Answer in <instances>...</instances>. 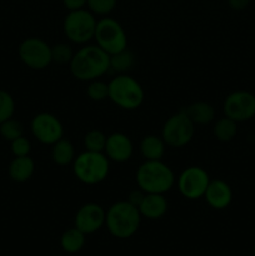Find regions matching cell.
Here are the masks:
<instances>
[{
  "label": "cell",
  "mask_w": 255,
  "mask_h": 256,
  "mask_svg": "<svg viewBox=\"0 0 255 256\" xmlns=\"http://www.w3.org/2000/svg\"><path fill=\"white\" fill-rule=\"evenodd\" d=\"M70 72L80 82L99 79L110 70V55L98 45H85L74 52Z\"/></svg>",
  "instance_id": "obj_1"
},
{
  "label": "cell",
  "mask_w": 255,
  "mask_h": 256,
  "mask_svg": "<svg viewBox=\"0 0 255 256\" xmlns=\"http://www.w3.org/2000/svg\"><path fill=\"white\" fill-rule=\"evenodd\" d=\"M136 184L146 194H165L175 184V174L162 160H145L136 170Z\"/></svg>",
  "instance_id": "obj_2"
},
{
  "label": "cell",
  "mask_w": 255,
  "mask_h": 256,
  "mask_svg": "<svg viewBox=\"0 0 255 256\" xmlns=\"http://www.w3.org/2000/svg\"><path fill=\"white\" fill-rule=\"evenodd\" d=\"M142 214L128 200L116 202L106 210L105 226L118 239H129L139 230Z\"/></svg>",
  "instance_id": "obj_3"
},
{
  "label": "cell",
  "mask_w": 255,
  "mask_h": 256,
  "mask_svg": "<svg viewBox=\"0 0 255 256\" xmlns=\"http://www.w3.org/2000/svg\"><path fill=\"white\" fill-rule=\"evenodd\" d=\"M109 170L110 160L104 152L85 150L75 156L72 162L75 178L86 185H96L104 182L109 175Z\"/></svg>",
  "instance_id": "obj_4"
},
{
  "label": "cell",
  "mask_w": 255,
  "mask_h": 256,
  "mask_svg": "<svg viewBox=\"0 0 255 256\" xmlns=\"http://www.w3.org/2000/svg\"><path fill=\"white\" fill-rule=\"evenodd\" d=\"M109 99L118 108L124 110H135L142 106L145 92L142 84L128 74H118L110 80Z\"/></svg>",
  "instance_id": "obj_5"
},
{
  "label": "cell",
  "mask_w": 255,
  "mask_h": 256,
  "mask_svg": "<svg viewBox=\"0 0 255 256\" xmlns=\"http://www.w3.org/2000/svg\"><path fill=\"white\" fill-rule=\"evenodd\" d=\"M98 20L90 10L79 9L69 12L62 22L64 34L75 44H86L94 38Z\"/></svg>",
  "instance_id": "obj_6"
},
{
  "label": "cell",
  "mask_w": 255,
  "mask_h": 256,
  "mask_svg": "<svg viewBox=\"0 0 255 256\" xmlns=\"http://www.w3.org/2000/svg\"><path fill=\"white\" fill-rule=\"evenodd\" d=\"M94 39L98 46L109 55L119 52L128 48V36L124 28L112 18H102L98 20Z\"/></svg>",
  "instance_id": "obj_7"
},
{
  "label": "cell",
  "mask_w": 255,
  "mask_h": 256,
  "mask_svg": "<svg viewBox=\"0 0 255 256\" xmlns=\"http://www.w3.org/2000/svg\"><path fill=\"white\" fill-rule=\"evenodd\" d=\"M195 134V124L188 116L185 110H180L172 115L164 122L162 129V138L168 146L184 148L192 140Z\"/></svg>",
  "instance_id": "obj_8"
},
{
  "label": "cell",
  "mask_w": 255,
  "mask_h": 256,
  "mask_svg": "<svg viewBox=\"0 0 255 256\" xmlns=\"http://www.w3.org/2000/svg\"><path fill=\"white\" fill-rule=\"evenodd\" d=\"M18 54L20 60L32 70H42L52 62V46L45 40L36 36L22 40Z\"/></svg>",
  "instance_id": "obj_9"
},
{
  "label": "cell",
  "mask_w": 255,
  "mask_h": 256,
  "mask_svg": "<svg viewBox=\"0 0 255 256\" xmlns=\"http://www.w3.org/2000/svg\"><path fill=\"white\" fill-rule=\"evenodd\" d=\"M210 176L202 166H189L180 172L178 178V189L188 200H196L204 196L210 182Z\"/></svg>",
  "instance_id": "obj_10"
},
{
  "label": "cell",
  "mask_w": 255,
  "mask_h": 256,
  "mask_svg": "<svg viewBox=\"0 0 255 256\" xmlns=\"http://www.w3.org/2000/svg\"><path fill=\"white\" fill-rule=\"evenodd\" d=\"M222 112L234 122H248L255 116V95L246 90H235L224 100Z\"/></svg>",
  "instance_id": "obj_11"
},
{
  "label": "cell",
  "mask_w": 255,
  "mask_h": 256,
  "mask_svg": "<svg viewBox=\"0 0 255 256\" xmlns=\"http://www.w3.org/2000/svg\"><path fill=\"white\" fill-rule=\"evenodd\" d=\"M32 134L44 145H52L64 138V126L59 118L50 112H39L30 122Z\"/></svg>",
  "instance_id": "obj_12"
},
{
  "label": "cell",
  "mask_w": 255,
  "mask_h": 256,
  "mask_svg": "<svg viewBox=\"0 0 255 256\" xmlns=\"http://www.w3.org/2000/svg\"><path fill=\"white\" fill-rule=\"evenodd\" d=\"M106 212L96 202H86L78 209L74 218V226L85 235L94 234L105 225Z\"/></svg>",
  "instance_id": "obj_13"
},
{
  "label": "cell",
  "mask_w": 255,
  "mask_h": 256,
  "mask_svg": "<svg viewBox=\"0 0 255 256\" xmlns=\"http://www.w3.org/2000/svg\"><path fill=\"white\" fill-rule=\"evenodd\" d=\"M134 145L132 139L124 132H112L106 138L104 154L115 162H125L132 156Z\"/></svg>",
  "instance_id": "obj_14"
},
{
  "label": "cell",
  "mask_w": 255,
  "mask_h": 256,
  "mask_svg": "<svg viewBox=\"0 0 255 256\" xmlns=\"http://www.w3.org/2000/svg\"><path fill=\"white\" fill-rule=\"evenodd\" d=\"M209 206L215 210L226 209L232 202V190L225 180H210L204 196Z\"/></svg>",
  "instance_id": "obj_15"
},
{
  "label": "cell",
  "mask_w": 255,
  "mask_h": 256,
  "mask_svg": "<svg viewBox=\"0 0 255 256\" xmlns=\"http://www.w3.org/2000/svg\"><path fill=\"white\" fill-rule=\"evenodd\" d=\"M169 208L166 198L164 194H146L139 205V212L142 218H146L150 220H158L164 216Z\"/></svg>",
  "instance_id": "obj_16"
},
{
  "label": "cell",
  "mask_w": 255,
  "mask_h": 256,
  "mask_svg": "<svg viewBox=\"0 0 255 256\" xmlns=\"http://www.w3.org/2000/svg\"><path fill=\"white\" fill-rule=\"evenodd\" d=\"M35 172V162L29 155L15 156L8 168V172L12 182H25L32 176Z\"/></svg>",
  "instance_id": "obj_17"
},
{
  "label": "cell",
  "mask_w": 255,
  "mask_h": 256,
  "mask_svg": "<svg viewBox=\"0 0 255 256\" xmlns=\"http://www.w3.org/2000/svg\"><path fill=\"white\" fill-rule=\"evenodd\" d=\"M165 142L158 135H146L140 142V154L145 160H162L165 154Z\"/></svg>",
  "instance_id": "obj_18"
},
{
  "label": "cell",
  "mask_w": 255,
  "mask_h": 256,
  "mask_svg": "<svg viewBox=\"0 0 255 256\" xmlns=\"http://www.w3.org/2000/svg\"><path fill=\"white\" fill-rule=\"evenodd\" d=\"M184 110L195 125H206L215 119L214 106L206 102H195Z\"/></svg>",
  "instance_id": "obj_19"
},
{
  "label": "cell",
  "mask_w": 255,
  "mask_h": 256,
  "mask_svg": "<svg viewBox=\"0 0 255 256\" xmlns=\"http://www.w3.org/2000/svg\"><path fill=\"white\" fill-rule=\"evenodd\" d=\"M52 162L60 166H66L72 164L75 159V148L72 142L68 139H60L52 145Z\"/></svg>",
  "instance_id": "obj_20"
},
{
  "label": "cell",
  "mask_w": 255,
  "mask_h": 256,
  "mask_svg": "<svg viewBox=\"0 0 255 256\" xmlns=\"http://www.w3.org/2000/svg\"><path fill=\"white\" fill-rule=\"evenodd\" d=\"M86 235L79 230L78 228H70L62 232L60 238V245L62 249L68 254H75L79 252L84 248L85 242H86Z\"/></svg>",
  "instance_id": "obj_21"
},
{
  "label": "cell",
  "mask_w": 255,
  "mask_h": 256,
  "mask_svg": "<svg viewBox=\"0 0 255 256\" xmlns=\"http://www.w3.org/2000/svg\"><path fill=\"white\" fill-rule=\"evenodd\" d=\"M212 134L219 142H232L238 134V122L224 115V118H220L215 122Z\"/></svg>",
  "instance_id": "obj_22"
},
{
  "label": "cell",
  "mask_w": 255,
  "mask_h": 256,
  "mask_svg": "<svg viewBox=\"0 0 255 256\" xmlns=\"http://www.w3.org/2000/svg\"><path fill=\"white\" fill-rule=\"evenodd\" d=\"M135 64V55L129 49L110 55V70L118 74H126Z\"/></svg>",
  "instance_id": "obj_23"
},
{
  "label": "cell",
  "mask_w": 255,
  "mask_h": 256,
  "mask_svg": "<svg viewBox=\"0 0 255 256\" xmlns=\"http://www.w3.org/2000/svg\"><path fill=\"white\" fill-rule=\"evenodd\" d=\"M106 135L102 130H90L84 136V148L89 152H104L105 144H106Z\"/></svg>",
  "instance_id": "obj_24"
},
{
  "label": "cell",
  "mask_w": 255,
  "mask_h": 256,
  "mask_svg": "<svg viewBox=\"0 0 255 256\" xmlns=\"http://www.w3.org/2000/svg\"><path fill=\"white\" fill-rule=\"evenodd\" d=\"M0 135L5 140L12 142V140L24 135V126L22 122L16 119H8L0 124Z\"/></svg>",
  "instance_id": "obj_25"
},
{
  "label": "cell",
  "mask_w": 255,
  "mask_h": 256,
  "mask_svg": "<svg viewBox=\"0 0 255 256\" xmlns=\"http://www.w3.org/2000/svg\"><path fill=\"white\" fill-rule=\"evenodd\" d=\"M86 95L92 102H102L109 99V84L99 79L92 80L86 88Z\"/></svg>",
  "instance_id": "obj_26"
},
{
  "label": "cell",
  "mask_w": 255,
  "mask_h": 256,
  "mask_svg": "<svg viewBox=\"0 0 255 256\" xmlns=\"http://www.w3.org/2000/svg\"><path fill=\"white\" fill-rule=\"evenodd\" d=\"M15 112V100L10 92L0 89V124L12 119Z\"/></svg>",
  "instance_id": "obj_27"
},
{
  "label": "cell",
  "mask_w": 255,
  "mask_h": 256,
  "mask_svg": "<svg viewBox=\"0 0 255 256\" xmlns=\"http://www.w3.org/2000/svg\"><path fill=\"white\" fill-rule=\"evenodd\" d=\"M52 62L58 64H68L72 62L74 52H72V46L65 42H59V44L52 46Z\"/></svg>",
  "instance_id": "obj_28"
},
{
  "label": "cell",
  "mask_w": 255,
  "mask_h": 256,
  "mask_svg": "<svg viewBox=\"0 0 255 256\" xmlns=\"http://www.w3.org/2000/svg\"><path fill=\"white\" fill-rule=\"evenodd\" d=\"M118 0H88L86 5L94 15H109L115 9Z\"/></svg>",
  "instance_id": "obj_29"
},
{
  "label": "cell",
  "mask_w": 255,
  "mask_h": 256,
  "mask_svg": "<svg viewBox=\"0 0 255 256\" xmlns=\"http://www.w3.org/2000/svg\"><path fill=\"white\" fill-rule=\"evenodd\" d=\"M10 144H12L10 145V149H12L14 156H26L32 152V144H30V142L24 135L12 140Z\"/></svg>",
  "instance_id": "obj_30"
},
{
  "label": "cell",
  "mask_w": 255,
  "mask_h": 256,
  "mask_svg": "<svg viewBox=\"0 0 255 256\" xmlns=\"http://www.w3.org/2000/svg\"><path fill=\"white\" fill-rule=\"evenodd\" d=\"M86 2L88 0H62V5H64L69 12L84 9V8L86 6Z\"/></svg>",
  "instance_id": "obj_31"
},
{
  "label": "cell",
  "mask_w": 255,
  "mask_h": 256,
  "mask_svg": "<svg viewBox=\"0 0 255 256\" xmlns=\"http://www.w3.org/2000/svg\"><path fill=\"white\" fill-rule=\"evenodd\" d=\"M144 196H145V192H142V189H139V190H132V192H130L129 194V196H128V202H130V204H132L134 205V206H136V208H139V205L142 204V199H144Z\"/></svg>",
  "instance_id": "obj_32"
},
{
  "label": "cell",
  "mask_w": 255,
  "mask_h": 256,
  "mask_svg": "<svg viewBox=\"0 0 255 256\" xmlns=\"http://www.w3.org/2000/svg\"><path fill=\"white\" fill-rule=\"evenodd\" d=\"M226 2L228 5H229L232 10L240 12V10L246 9L250 5V2H252V0H226Z\"/></svg>",
  "instance_id": "obj_33"
},
{
  "label": "cell",
  "mask_w": 255,
  "mask_h": 256,
  "mask_svg": "<svg viewBox=\"0 0 255 256\" xmlns=\"http://www.w3.org/2000/svg\"><path fill=\"white\" fill-rule=\"evenodd\" d=\"M252 254L255 256V244H254V248H252Z\"/></svg>",
  "instance_id": "obj_34"
}]
</instances>
